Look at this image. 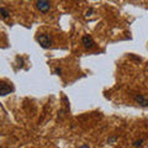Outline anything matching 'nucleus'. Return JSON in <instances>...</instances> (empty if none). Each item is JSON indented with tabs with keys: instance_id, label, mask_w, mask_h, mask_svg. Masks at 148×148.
Listing matches in <instances>:
<instances>
[{
	"instance_id": "nucleus-1",
	"label": "nucleus",
	"mask_w": 148,
	"mask_h": 148,
	"mask_svg": "<svg viewBox=\"0 0 148 148\" xmlns=\"http://www.w3.org/2000/svg\"><path fill=\"white\" fill-rule=\"evenodd\" d=\"M37 41H38V43L42 46L43 48H48L51 45H52L53 42V40H52V37H51L49 35L47 34H42V35H40L38 37H37Z\"/></svg>"
},
{
	"instance_id": "nucleus-2",
	"label": "nucleus",
	"mask_w": 148,
	"mask_h": 148,
	"mask_svg": "<svg viewBox=\"0 0 148 148\" xmlns=\"http://www.w3.org/2000/svg\"><path fill=\"white\" fill-rule=\"evenodd\" d=\"M36 8H37L38 11L46 14V12H48L51 10V3L48 1V0H37Z\"/></svg>"
},
{
	"instance_id": "nucleus-3",
	"label": "nucleus",
	"mask_w": 148,
	"mask_h": 148,
	"mask_svg": "<svg viewBox=\"0 0 148 148\" xmlns=\"http://www.w3.org/2000/svg\"><path fill=\"white\" fill-rule=\"evenodd\" d=\"M133 100H135L140 106H143V108L148 106V99L142 94H135L133 95Z\"/></svg>"
},
{
	"instance_id": "nucleus-4",
	"label": "nucleus",
	"mask_w": 148,
	"mask_h": 148,
	"mask_svg": "<svg viewBox=\"0 0 148 148\" xmlns=\"http://www.w3.org/2000/svg\"><path fill=\"white\" fill-rule=\"evenodd\" d=\"M82 43L83 46L86 48V49H90L94 47V40H92V37L89 36V35H85V36H83V38H82Z\"/></svg>"
},
{
	"instance_id": "nucleus-5",
	"label": "nucleus",
	"mask_w": 148,
	"mask_h": 148,
	"mask_svg": "<svg viewBox=\"0 0 148 148\" xmlns=\"http://www.w3.org/2000/svg\"><path fill=\"white\" fill-rule=\"evenodd\" d=\"M12 91L11 85L6 84V83H0V96H5L8 94H10Z\"/></svg>"
},
{
	"instance_id": "nucleus-6",
	"label": "nucleus",
	"mask_w": 148,
	"mask_h": 148,
	"mask_svg": "<svg viewBox=\"0 0 148 148\" xmlns=\"http://www.w3.org/2000/svg\"><path fill=\"white\" fill-rule=\"evenodd\" d=\"M0 15H1L3 18H8L10 16V12H9V10L6 8H0Z\"/></svg>"
},
{
	"instance_id": "nucleus-7",
	"label": "nucleus",
	"mask_w": 148,
	"mask_h": 148,
	"mask_svg": "<svg viewBox=\"0 0 148 148\" xmlns=\"http://www.w3.org/2000/svg\"><path fill=\"white\" fill-rule=\"evenodd\" d=\"M143 145V140H140V141H135L133 142V146L135 147H141Z\"/></svg>"
},
{
	"instance_id": "nucleus-8",
	"label": "nucleus",
	"mask_w": 148,
	"mask_h": 148,
	"mask_svg": "<svg viewBox=\"0 0 148 148\" xmlns=\"http://www.w3.org/2000/svg\"><path fill=\"white\" fill-rule=\"evenodd\" d=\"M54 73L57 74V75H61V73H62V69H61V68H56V69H54Z\"/></svg>"
},
{
	"instance_id": "nucleus-9",
	"label": "nucleus",
	"mask_w": 148,
	"mask_h": 148,
	"mask_svg": "<svg viewBox=\"0 0 148 148\" xmlns=\"http://www.w3.org/2000/svg\"><path fill=\"white\" fill-rule=\"evenodd\" d=\"M94 12V10H92V9H90V10H88L86 11V16H89V15H91V14Z\"/></svg>"
},
{
	"instance_id": "nucleus-10",
	"label": "nucleus",
	"mask_w": 148,
	"mask_h": 148,
	"mask_svg": "<svg viewBox=\"0 0 148 148\" xmlns=\"http://www.w3.org/2000/svg\"><path fill=\"white\" fill-rule=\"evenodd\" d=\"M79 148H90V147L88 146V145H82V146H80Z\"/></svg>"
},
{
	"instance_id": "nucleus-11",
	"label": "nucleus",
	"mask_w": 148,
	"mask_h": 148,
	"mask_svg": "<svg viewBox=\"0 0 148 148\" xmlns=\"http://www.w3.org/2000/svg\"><path fill=\"white\" fill-rule=\"evenodd\" d=\"M0 148H1V147H0Z\"/></svg>"
}]
</instances>
